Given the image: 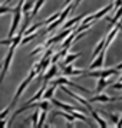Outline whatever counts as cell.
Instances as JSON below:
<instances>
[{
    "instance_id": "1",
    "label": "cell",
    "mask_w": 122,
    "mask_h": 128,
    "mask_svg": "<svg viewBox=\"0 0 122 128\" xmlns=\"http://www.w3.org/2000/svg\"><path fill=\"white\" fill-rule=\"evenodd\" d=\"M35 76H37V70H36L35 68H33V69L30 70L29 76H27V78H26V79H24V81L22 82L20 85H19L17 91H16V94H14V96H13V101H12V104H10V108H13V105H14V104H16V102H17V99L20 98V95H22V94L24 92V89H26V88L29 86L30 81H32V79H33Z\"/></svg>"
},
{
    "instance_id": "2",
    "label": "cell",
    "mask_w": 122,
    "mask_h": 128,
    "mask_svg": "<svg viewBox=\"0 0 122 128\" xmlns=\"http://www.w3.org/2000/svg\"><path fill=\"white\" fill-rule=\"evenodd\" d=\"M119 74V69H93V70H89V72H85L83 75L85 76H92V78H109L111 75H118Z\"/></svg>"
},
{
    "instance_id": "3",
    "label": "cell",
    "mask_w": 122,
    "mask_h": 128,
    "mask_svg": "<svg viewBox=\"0 0 122 128\" xmlns=\"http://www.w3.org/2000/svg\"><path fill=\"white\" fill-rule=\"evenodd\" d=\"M14 50H16V46H10V50H9V53L6 55V59H4V62H3V65H1V74H0V84L3 82V79H4V76H6L7 70H9V68H10V64H12V59H13V53H14Z\"/></svg>"
},
{
    "instance_id": "4",
    "label": "cell",
    "mask_w": 122,
    "mask_h": 128,
    "mask_svg": "<svg viewBox=\"0 0 122 128\" xmlns=\"http://www.w3.org/2000/svg\"><path fill=\"white\" fill-rule=\"evenodd\" d=\"M52 85H53V86H56V85H68V86H73V88H76V89H79V91H83V92H86V94L91 92L89 89H86V88L81 86L79 84H75V82L69 81V79H68V78H65V76H62V78H58V79L52 81Z\"/></svg>"
},
{
    "instance_id": "5",
    "label": "cell",
    "mask_w": 122,
    "mask_h": 128,
    "mask_svg": "<svg viewBox=\"0 0 122 128\" xmlns=\"http://www.w3.org/2000/svg\"><path fill=\"white\" fill-rule=\"evenodd\" d=\"M105 52H106V49H102L101 52L93 58L92 64H91V66H89V70H93V69H99V68H102L104 66V62H105Z\"/></svg>"
},
{
    "instance_id": "6",
    "label": "cell",
    "mask_w": 122,
    "mask_h": 128,
    "mask_svg": "<svg viewBox=\"0 0 122 128\" xmlns=\"http://www.w3.org/2000/svg\"><path fill=\"white\" fill-rule=\"evenodd\" d=\"M60 89H62L63 92H66L68 95H70L72 98H75L76 101H79V104H82V105H83V106H85V108H86L88 111H91V110H92V106H91V104H89V101H88V99H85V98H82V96H79V95L73 94L72 91H69L68 88L65 86V85H60Z\"/></svg>"
},
{
    "instance_id": "7",
    "label": "cell",
    "mask_w": 122,
    "mask_h": 128,
    "mask_svg": "<svg viewBox=\"0 0 122 128\" xmlns=\"http://www.w3.org/2000/svg\"><path fill=\"white\" fill-rule=\"evenodd\" d=\"M115 101H116V98L109 96V95H105L102 92L96 94L95 96H92V98L89 99V102H115Z\"/></svg>"
},
{
    "instance_id": "8",
    "label": "cell",
    "mask_w": 122,
    "mask_h": 128,
    "mask_svg": "<svg viewBox=\"0 0 122 128\" xmlns=\"http://www.w3.org/2000/svg\"><path fill=\"white\" fill-rule=\"evenodd\" d=\"M114 84V81H109V79H106V78H99L98 79V84H96V89H95V92L99 94L102 92L106 86H109V85H112Z\"/></svg>"
},
{
    "instance_id": "9",
    "label": "cell",
    "mask_w": 122,
    "mask_h": 128,
    "mask_svg": "<svg viewBox=\"0 0 122 128\" xmlns=\"http://www.w3.org/2000/svg\"><path fill=\"white\" fill-rule=\"evenodd\" d=\"M63 74L65 75H83L85 74V70H82V69H75V66L73 65H68V68H63Z\"/></svg>"
},
{
    "instance_id": "10",
    "label": "cell",
    "mask_w": 122,
    "mask_h": 128,
    "mask_svg": "<svg viewBox=\"0 0 122 128\" xmlns=\"http://www.w3.org/2000/svg\"><path fill=\"white\" fill-rule=\"evenodd\" d=\"M50 101L53 102V105H56V106H59V108H62L63 111H68V112H70V111H73V110H79L78 106H72V105L63 104V102H60V101H58V99H55V98H52Z\"/></svg>"
},
{
    "instance_id": "11",
    "label": "cell",
    "mask_w": 122,
    "mask_h": 128,
    "mask_svg": "<svg viewBox=\"0 0 122 128\" xmlns=\"http://www.w3.org/2000/svg\"><path fill=\"white\" fill-rule=\"evenodd\" d=\"M75 38H76V29L73 30V32H70L69 36H68V38L63 40V43H62V48L69 50V49H70V45H72V42L75 40Z\"/></svg>"
},
{
    "instance_id": "12",
    "label": "cell",
    "mask_w": 122,
    "mask_h": 128,
    "mask_svg": "<svg viewBox=\"0 0 122 128\" xmlns=\"http://www.w3.org/2000/svg\"><path fill=\"white\" fill-rule=\"evenodd\" d=\"M121 18H122V4L116 9V13H115V16H114V18H106V19L109 20L111 26H115V24L118 23V20H119Z\"/></svg>"
},
{
    "instance_id": "13",
    "label": "cell",
    "mask_w": 122,
    "mask_h": 128,
    "mask_svg": "<svg viewBox=\"0 0 122 128\" xmlns=\"http://www.w3.org/2000/svg\"><path fill=\"white\" fill-rule=\"evenodd\" d=\"M56 72H58V66H56V64H52L50 69L47 70L46 74H45V82H47L49 79H52L53 76L56 75Z\"/></svg>"
},
{
    "instance_id": "14",
    "label": "cell",
    "mask_w": 122,
    "mask_h": 128,
    "mask_svg": "<svg viewBox=\"0 0 122 128\" xmlns=\"http://www.w3.org/2000/svg\"><path fill=\"white\" fill-rule=\"evenodd\" d=\"M43 3H45V0H36L35 4H33V12L30 13V19H33L39 13V10L42 9V6H43Z\"/></svg>"
},
{
    "instance_id": "15",
    "label": "cell",
    "mask_w": 122,
    "mask_h": 128,
    "mask_svg": "<svg viewBox=\"0 0 122 128\" xmlns=\"http://www.w3.org/2000/svg\"><path fill=\"white\" fill-rule=\"evenodd\" d=\"M112 7H114V6H112V3H111V4H108L106 7H104L102 10H99V12L93 13V16H95V20H98V19H101L102 16H105V14H106L108 12H111V10H112Z\"/></svg>"
},
{
    "instance_id": "16",
    "label": "cell",
    "mask_w": 122,
    "mask_h": 128,
    "mask_svg": "<svg viewBox=\"0 0 122 128\" xmlns=\"http://www.w3.org/2000/svg\"><path fill=\"white\" fill-rule=\"evenodd\" d=\"M91 114H92V116L96 120V122L99 124V127H102V128H106L108 127V122L105 121V120H102L101 116H99V114L96 112V111H93V110H91Z\"/></svg>"
},
{
    "instance_id": "17",
    "label": "cell",
    "mask_w": 122,
    "mask_h": 128,
    "mask_svg": "<svg viewBox=\"0 0 122 128\" xmlns=\"http://www.w3.org/2000/svg\"><path fill=\"white\" fill-rule=\"evenodd\" d=\"M53 94H55V86H49L47 88L46 86V89H45V91H43V95H42V98L43 99H47V101H49V99H52L53 98Z\"/></svg>"
},
{
    "instance_id": "18",
    "label": "cell",
    "mask_w": 122,
    "mask_h": 128,
    "mask_svg": "<svg viewBox=\"0 0 122 128\" xmlns=\"http://www.w3.org/2000/svg\"><path fill=\"white\" fill-rule=\"evenodd\" d=\"M68 55V53H66ZM79 56H82V53L79 52V53H69L66 58H65V60H63V65H69V64H72L73 60H76V59L79 58Z\"/></svg>"
},
{
    "instance_id": "19",
    "label": "cell",
    "mask_w": 122,
    "mask_h": 128,
    "mask_svg": "<svg viewBox=\"0 0 122 128\" xmlns=\"http://www.w3.org/2000/svg\"><path fill=\"white\" fill-rule=\"evenodd\" d=\"M82 19H83V16H76V18L70 19V20H68L66 23L63 24V29H68V28H72V26H75V24H78L79 22H81Z\"/></svg>"
},
{
    "instance_id": "20",
    "label": "cell",
    "mask_w": 122,
    "mask_h": 128,
    "mask_svg": "<svg viewBox=\"0 0 122 128\" xmlns=\"http://www.w3.org/2000/svg\"><path fill=\"white\" fill-rule=\"evenodd\" d=\"M68 52H69L68 49H63V48H62V50H60V52L55 53V55H53L52 58H50V64H56V62H58L59 59L62 58V56H65V55H66Z\"/></svg>"
},
{
    "instance_id": "21",
    "label": "cell",
    "mask_w": 122,
    "mask_h": 128,
    "mask_svg": "<svg viewBox=\"0 0 122 128\" xmlns=\"http://www.w3.org/2000/svg\"><path fill=\"white\" fill-rule=\"evenodd\" d=\"M104 48H105V39H102V40H99V43L96 45V48L93 49V52H92V58H95V56H96V55H98V53L101 52V50H102Z\"/></svg>"
},
{
    "instance_id": "22",
    "label": "cell",
    "mask_w": 122,
    "mask_h": 128,
    "mask_svg": "<svg viewBox=\"0 0 122 128\" xmlns=\"http://www.w3.org/2000/svg\"><path fill=\"white\" fill-rule=\"evenodd\" d=\"M56 115H60V116H63V118H66V120H68L69 122H73V121H75V116L72 115L70 112H68V111H66V112H62V111H58V112H56Z\"/></svg>"
},
{
    "instance_id": "23",
    "label": "cell",
    "mask_w": 122,
    "mask_h": 128,
    "mask_svg": "<svg viewBox=\"0 0 122 128\" xmlns=\"http://www.w3.org/2000/svg\"><path fill=\"white\" fill-rule=\"evenodd\" d=\"M45 121H46V111H42L40 114H39V120H37L36 127H43Z\"/></svg>"
},
{
    "instance_id": "24",
    "label": "cell",
    "mask_w": 122,
    "mask_h": 128,
    "mask_svg": "<svg viewBox=\"0 0 122 128\" xmlns=\"http://www.w3.org/2000/svg\"><path fill=\"white\" fill-rule=\"evenodd\" d=\"M33 4H35L33 0H29L27 3H23V6H22V13H29V10L33 7Z\"/></svg>"
},
{
    "instance_id": "25",
    "label": "cell",
    "mask_w": 122,
    "mask_h": 128,
    "mask_svg": "<svg viewBox=\"0 0 122 128\" xmlns=\"http://www.w3.org/2000/svg\"><path fill=\"white\" fill-rule=\"evenodd\" d=\"M39 114H40V111H39V110H36L35 112H33L32 118H30V120L33 121V125H35V127H36V124H37V120H39Z\"/></svg>"
},
{
    "instance_id": "26",
    "label": "cell",
    "mask_w": 122,
    "mask_h": 128,
    "mask_svg": "<svg viewBox=\"0 0 122 128\" xmlns=\"http://www.w3.org/2000/svg\"><path fill=\"white\" fill-rule=\"evenodd\" d=\"M10 110H12V108H10V105H9L7 108H4V110L1 111V112H0V120H3V118H6V116H7V114L10 112Z\"/></svg>"
},
{
    "instance_id": "27",
    "label": "cell",
    "mask_w": 122,
    "mask_h": 128,
    "mask_svg": "<svg viewBox=\"0 0 122 128\" xmlns=\"http://www.w3.org/2000/svg\"><path fill=\"white\" fill-rule=\"evenodd\" d=\"M43 49H45L43 46H37V48L35 49V50H32V52H30V55H32V56H35V55H37V53H40L42 50H43Z\"/></svg>"
},
{
    "instance_id": "28",
    "label": "cell",
    "mask_w": 122,
    "mask_h": 128,
    "mask_svg": "<svg viewBox=\"0 0 122 128\" xmlns=\"http://www.w3.org/2000/svg\"><path fill=\"white\" fill-rule=\"evenodd\" d=\"M104 112H105V111H104ZM105 114H106L108 116H111V120H112L114 122H118V115H116V114H108V112H105Z\"/></svg>"
},
{
    "instance_id": "29",
    "label": "cell",
    "mask_w": 122,
    "mask_h": 128,
    "mask_svg": "<svg viewBox=\"0 0 122 128\" xmlns=\"http://www.w3.org/2000/svg\"><path fill=\"white\" fill-rule=\"evenodd\" d=\"M112 89H122V81L118 84H112Z\"/></svg>"
},
{
    "instance_id": "30",
    "label": "cell",
    "mask_w": 122,
    "mask_h": 128,
    "mask_svg": "<svg viewBox=\"0 0 122 128\" xmlns=\"http://www.w3.org/2000/svg\"><path fill=\"white\" fill-rule=\"evenodd\" d=\"M7 125V122H6V120L3 118V120H0V128H3V127H6Z\"/></svg>"
},
{
    "instance_id": "31",
    "label": "cell",
    "mask_w": 122,
    "mask_h": 128,
    "mask_svg": "<svg viewBox=\"0 0 122 128\" xmlns=\"http://www.w3.org/2000/svg\"><path fill=\"white\" fill-rule=\"evenodd\" d=\"M116 127H118V128L122 127V116H121V120H118V122H116Z\"/></svg>"
},
{
    "instance_id": "32",
    "label": "cell",
    "mask_w": 122,
    "mask_h": 128,
    "mask_svg": "<svg viewBox=\"0 0 122 128\" xmlns=\"http://www.w3.org/2000/svg\"><path fill=\"white\" fill-rule=\"evenodd\" d=\"M72 2H73V0H65V6H68L69 3H72Z\"/></svg>"
},
{
    "instance_id": "33",
    "label": "cell",
    "mask_w": 122,
    "mask_h": 128,
    "mask_svg": "<svg viewBox=\"0 0 122 128\" xmlns=\"http://www.w3.org/2000/svg\"><path fill=\"white\" fill-rule=\"evenodd\" d=\"M116 69H119V70L122 69V62H121V64H119V65H118V66H116Z\"/></svg>"
},
{
    "instance_id": "34",
    "label": "cell",
    "mask_w": 122,
    "mask_h": 128,
    "mask_svg": "<svg viewBox=\"0 0 122 128\" xmlns=\"http://www.w3.org/2000/svg\"><path fill=\"white\" fill-rule=\"evenodd\" d=\"M116 101H122V95H121V96H118V98H116Z\"/></svg>"
},
{
    "instance_id": "35",
    "label": "cell",
    "mask_w": 122,
    "mask_h": 128,
    "mask_svg": "<svg viewBox=\"0 0 122 128\" xmlns=\"http://www.w3.org/2000/svg\"><path fill=\"white\" fill-rule=\"evenodd\" d=\"M119 81H122V74H121V76H119Z\"/></svg>"
},
{
    "instance_id": "36",
    "label": "cell",
    "mask_w": 122,
    "mask_h": 128,
    "mask_svg": "<svg viewBox=\"0 0 122 128\" xmlns=\"http://www.w3.org/2000/svg\"><path fill=\"white\" fill-rule=\"evenodd\" d=\"M119 29H122V24H121V28H119Z\"/></svg>"
},
{
    "instance_id": "37",
    "label": "cell",
    "mask_w": 122,
    "mask_h": 128,
    "mask_svg": "<svg viewBox=\"0 0 122 128\" xmlns=\"http://www.w3.org/2000/svg\"><path fill=\"white\" fill-rule=\"evenodd\" d=\"M112 2H114V0H112Z\"/></svg>"
}]
</instances>
